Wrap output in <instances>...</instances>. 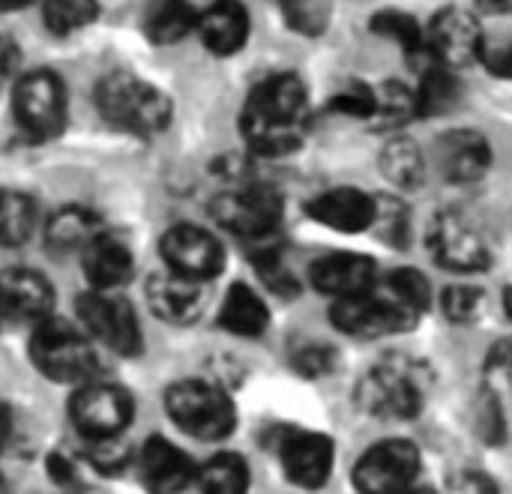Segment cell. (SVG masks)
<instances>
[{
    "mask_svg": "<svg viewBox=\"0 0 512 494\" xmlns=\"http://www.w3.org/2000/svg\"><path fill=\"white\" fill-rule=\"evenodd\" d=\"M432 288L417 270H396L369 291L336 300L330 309L333 324L351 336H390L411 330L429 309Z\"/></svg>",
    "mask_w": 512,
    "mask_h": 494,
    "instance_id": "6da1fadb",
    "label": "cell"
},
{
    "mask_svg": "<svg viewBox=\"0 0 512 494\" xmlns=\"http://www.w3.org/2000/svg\"><path fill=\"white\" fill-rule=\"evenodd\" d=\"M309 120V96L297 75L279 72L252 87L240 132L258 156H285L303 144Z\"/></svg>",
    "mask_w": 512,
    "mask_h": 494,
    "instance_id": "7a4b0ae2",
    "label": "cell"
},
{
    "mask_svg": "<svg viewBox=\"0 0 512 494\" xmlns=\"http://www.w3.org/2000/svg\"><path fill=\"white\" fill-rule=\"evenodd\" d=\"M99 114L129 135H156L171 123V99L132 72H111L96 87Z\"/></svg>",
    "mask_w": 512,
    "mask_h": 494,
    "instance_id": "3957f363",
    "label": "cell"
},
{
    "mask_svg": "<svg viewBox=\"0 0 512 494\" xmlns=\"http://www.w3.org/2000/svg\"><path fill=\"white\" fill-rule=\"evenodd\" d=\"M30 357L45 378L57 384H78V387L93 381L99 363L93 342L78 327L54 318L36 324V333L30 339Z\"/></svg>",
    "mask_w": 512,
    "mask_h": 494,
    "instance_id": "277c9868",
    "label": "cell"
},
{
    "mask_svg": "<svg viewBox=\"0 0 512 494\" xmlns=\"http://www.w3.org/2000/svg\"><path fill=\"white\" fill-rule=\"evenodd\" d=\"M357 399L378 420H411L426 402V375L414 363L387 360L360 381Z\"/></svg>",
    "mask_w": 512,
    "mask_h": 494,
    "instance_id": "5b68a950",
    "label": "cell"
},
{
    "mask_svg": "<svg viewBox=\"0 0 512 494\" xmlns=\"http://www.w3.org/2000/svg\"><path fill=\"white\" fill-rule=\"evenodd\" d=\"M168 417L192 438L222 441L237 426L231 399L207 381H180L165 396Z\"/></svg>",
    "mask_w": 512,
    "mask_h": 494,
    "instance_id": "8992f818",
    "label": "cell"
},
{
    "mask_svg": "<svg viewBox=\"0 0 512 494\" xmlns=\"http://www.w3.org/2000/svg\"><path fill=\"white\" fill-rule=\"evenodd\" d=\"M12 114L27 138L51 141L66 126V90L63 81L48 72L36 69L21 75L12 93Z\"/></svg>",
    "mask_w": 512,
    "mask_h": 494,
    "instance_id": "52a82bcc",
    "label": "cell"
},
{
    "mask_svg": "<svg viewBox=\"0 0 512 494\" xmlns=\"http://www.w3.org/2000/svg\"><path fill=\"white\" fill-rule=\"evenodd\" d=\"M213 219L249 243H264L279 231L282 198L267 186H237L213 201Z\"/></svg>",
    "mask_w": 512,
    "mask_h": 494,
    "instance_id": "ba28073f",
    "label": "cell"
},
{
    "mask_svg": "<svg viewBox=\"0 0 512 494\" xmlns=\"http://www.w3.org/2000/svg\"><path fill=\"white\" fill-rule=\"evenodd\" d=\"M426 243L432 258L456 273H477L492 264L489 240L468 216L456 210H444L432 219Z\"/></svg>",
    "mask_w": 512,
    "mask_h": 494,
    "instance_id": "9c48e42d",
    "label": "cell"
},
{
    "mask_svg": "<svg viewBox=\"0 0 512 494\" xmlns=\"http://www.w3.org/2000/svg\"><path fill=\"white\" fill-rule=\"evenodd\" d=\"M69 414L75 429L93 444L117 441L132 420V396L123 387L90 381L72 396Z\"/></svg>",
    "mask_w": 512,
    "mask_h": 494,
    "instance_id": "30bf717a",
    "label": "cell"
},
{
    "mask_svg": "<svg viewBox=\"0 0 512 494\" xmlns=\"http://www.w3.org/2000/svg\"><path fill=\"white\" fill-rule=\"evenodd\" d=\"M420 474V453L408 441H381L354 465V486L360 494H405Z\"/></svg>",
    "mask_w": 512,
    "mask_h": 494,
    "instance_id": "8fae6325",
    "label": "cell"
},
{
    "mask_svg": "<svg viewBox=\"0 0 512 494\" xmlns=\"http://www.w3.org/2000/svg\"><path fill=\"white\" fill-rule=\"evenodd\" d=\"M78 318L84 330L114 354L132 357L141 351V327L135 309L114 291H90L78 300Z\"/></svg>",
    "mask_w": 512,
    "mask_h": 494,
    "instance_id": "7c38bea8",
    "label": "cell"
},
{
    "mask_svg": "<svg viewBox=\"0 0 512 494\" xmlns=\"http://www.w3.org/2000/svg\"><path fill=\"white\" fill-rule=\"evenodd\" d=\"M486 45V33L474 12L447 6L441 9L426 30V48L435 57V63L447 69H465L480 60Z\"/></svg>",
    "mask_w": 512,
    "mask_h": 494,
    "instance_id": "4fadbf2b",
    "label": "cell"
},
{
    "mask_svg": "<svg viewBox=\"0 0 512 494\" xmlns=\"http://www.w3.org/2000/svg\"><path fill=\"white\" fill-rule=\"evenodd\" d=\"M162 261L171 273H180L195 282H207L222 273L225 252L222 243L198 228V225H177L162 237Z\"/></svg>",
    "mask_w": 512,
    "mask_h": 494,
    "instance_id": "5bb4252c",
    "label": "cell"
},
{
    "mask_svg": "<svg viewBox=\"0 0 512 494\" xmlns=\"http://www.w3.org/2000/svg\"><path fill=\"white\" fill-rule=\"evenodd\" d=\"M54 291L36 270H3L0 273V318L15 324H42L51 318Z\"/></svg>",
    "mask_w": 512,
    "mask_h": 494,
    "instance_id": "9a60e30c",
    "label": "cell"
},
{
    "mask_svg": "<svg viewBox=\"0 0 512 494\" xmlns=\"http://www.w3.org/2000/svg\"><path fill=\"white\" fill-rule=\"evenodd\" d=\"M282 471L294 486L318 489L330 480L333 471V441L315 432H291L279 447Z\"/></svg>",
    "mask_w": 512,
    "mask_h": 494,
    "instance_id": "2e32d148",
    "label": "cell"
},
{
    "mask_svg": "<svg viewBox=\"0 0 512 494\" xmlns=\"http://www.w3.org/2000/svg\"><path fill=\"white\" fill-rule=\"evenodd\" d=\"M138 477L150 494H180L198 477L192 459L165 438H150L138 453Z\"/></svg>",
    "mask_w": 512,
    "mask_h": 494,
    "instance_id": "e0dca14e",
    "label": "cell"
},
{
    "mask_svg": "<svg viewBox=\"0 0 512 494\" xmlns=\"http://www.w3.org/2000/svg\"><path fill=\"white\" fill-rule=\"evenodd\" d=\"M309 216L339 234H360L366 228H375L378 219V201L360 189L342 186L330 189L309 201Z\"/></svg>",
    "mask_w": 512,
    "mask_h": 494,
    "instance_id": "ac0fdd59",
    "label": "cell"
},
{
    "mask_svg": "<svg viewBox=\"0 0 512 494\" xmlns=\"http://www.w3.org/2000/svg\"><path fill=\"white\" fill-rule=\"evenodd\" d=\"M309 279L321 294H327L333 300L363 294L378 282L375 261L366 255H357V252H333V255L318 258L309 267Z\"/></svg>",
    "mask_w": 512,
    "mask_h": 494,
    "instance_id": "d6986e66",
    "label": "cell"
},
{
    "mask_svg": "<svg viewBox=\"0 0 512 494\" xmlns=\"http://www.w3.org/2000/svg\"><path fill=\"white\" fill-rule=\"evenodd\" d=\"M147 303L156 318L168 324H192L204 312V282L180 273H153L147 282Z\"/></svg>",
    "mask_w": 512,
    "mask_h": 494,
    "instance_id": "ffe728a7",
    "label": "cell"
},
{
    "mask_svg": "<svg viewBox=\"0 0 512 494\" xmlns=\"http://www.w3.org/2000/svg\"><path fill=\"white\" fill-rule=\"evenodd\" d=\"M438 165L450 183H477L492 165V147L474 129H453L438 141Z\"/></svg>",
    "mask_w": 512,
    "mask_h": 494,
    "instance_id": "44dd1931",
    "label": "cell"
},
{
    "mask_svg": "<svg viewBox=\"0 0 512 494\" xmlns=\"http://www.w3.org/2000/svg\"><path fill=\"white\" fill-rule=\"evenodd\" d=\"M198 36L207 51L228 57L237 54L249 39V12L237 0H216L198 15Z\"/></svg>",
    "mask_w": 512,
    "mask_h": 494,
    "instance_id": "7402d4cb",
    "label": "cell"
},
{
    "mask_svg": "<svg viewBox=\"0 0 512 494\" xmlns=\"http://www.w3.org/2000/svg\"><path fill=\"white\" fill-rule=\"evenodd\" d=\"M81 267L93 291H117L132 276V252L126 249V243L108 234H99L81 252Z\"/></svg>",
    "mask_w": 512,
    "mask_h": 494,
    "instance_id": "603a6c76",
    "label": "cell"
},
{
    "mask_svg": "<svg viewBox=\"0 0 512 494\" xmlns=\"http://www.w3.org/2000/svg\"><path fill=\"white\" fill-rule=\"evenodd\" d=\"M198 27V12L186 0H144L141 30L153 45H174Z\"/></svg>",
    "mask_w": 512,
    "mask_h": 494,
    "instance_id": "cb8c5ba5",
    "label": "cell"
},
{
    "mask_svg": "<svg viewBox=\"0 0 512 494\" xmlns=\"http://www.w3.org/2000/svg\"><path fill=\"white\" fill-rule=\"evenodd\" d=\"M102 231L99 216L87 207H63L45 225V243L54 252H84Z\"/></svg>",
    "mask_w": 512,
    "mask_h": 494,
    "instance_id": "d4e9b609",
    "label": "cell"
},
{
    "mask_svg": "<svg viewBox=\"0 0 512 494\" xmlns=\"http://www.w3.org/2000/svg\"><path fill=\"white\" fill-rule=\"evenodd\" d=\"M219 324L234 336H261L270 324V312L249 285H234L222 303Z\"/></svg>",
    "mask_w": 512,
    "mask_h": 494,
    "instance_id": "484cf974",
    "label": "cell"
},
{
    "mask_svg": "<svg viewBox=\"0 0 512 494\" xmlns=\"http://www.w3.org/2000/svg\"><path fill=\"white\" fill-rule=\"evenodd\" d=\"M381 171L384 177L399 189H417L426 180V159L417 144L408 138H393L381 153Z\"/></svg>",
    "mask_w": 512,
    "mask_h": 494,
    "instance_id": "4316f807",
    "label": "cell"
},
{
    "mask_svg": "<svg viewBox=\"0 0 512 494\" xmlns=\"http://www.w3.org/2000/svg\"><path fill=\"white\" fill-rule=\"evenodd\" d=\"M195 483L201 494H246L249 468L237 453H219L198 471Z\"/></svg>",
    "mask_w": 512,
    "mask_h": 494,
    "instance_id": "83f0119b",
    "label": "cell"
},
{
    "mask_svg": "<svg viewBox=\"0 0 512 494\" xmlns=\"http://www.w3.org/2000/svg\"><path fill=\"white\" fill-rule=\"evenodd\" d=\"M36 231V204L24 192L0 189V246H21Z\"/></svg>",
    "mask_w": 512,
    "mask_h": 494,
    "instance_id": "f1b7e54d",
    "label": "cell"
},
{
    "mask_svg": "<svg viewBox=\"0 0 512 494\" xmlns=\"http://www.w3.org/2000/svg\"><path fill=\"white\" fill-rule=\"evenodd\" d=\"M414 117H420L417 90L405 87L402 81H384L375 90V114H372V123L378 129H399V126H405Z\"/></svg>",
    "mask_w": 512,
    "mask_h": 494,
    "instance_id": "f546056e",
    "label": "cell"
},
{
    "mask_svg": "<svg viewBox=\"0 0 512 494\" xmlns=\"http://www.w3.org/2000/svg\"><path fill=\"white\" fill-rule=\"evenodd\" d=\"M459 99V81L453 75V69L435 63L420 75L417 84V108L420 117H432V114H444L456 105Z\"/></svg>",
    "mask_w": 512,
    "mask_h": 494,
    "instance_id": "4dcf8cb0",
    "label": "cell"
},
{
    "mask_svg": "<svg viewBox=\"0 0 512 494\" xmlns=\"http://www.w3.org/2000/svg\"><path fill=\"white\" fill-rule=\"evenodd\" d=\"M99 15L96 0H45L42 3V24L54 36H72L93 24Z\"/></svg>",
    "mask_w": 512,
    "mask_h": 494,
    "instance_id": "1f68e13d",
    "label": "cell"
},
{
    "mask_svg": "<svg viewBox=\"0 0 512 494\" xmlns=\"http://www.w3.org/2000/svg\"><path fill=\"white\" fill-rule=\"evenodd\" d=\"M372 30H375L378 36H384V39H393V42L405 51V57H411V60H417L423 51H429V48H426V33H423L420 24H417L408 12H402V9H384V12H378V15L372 18Z\"/></svg>",
    "mask_w": 512,
    "mask_h": 494,
    "instance_id": "d6a6232c",
    "label": "cell"
},
{
    "mask_svg": "<svg viewBox=\"0 0 512 494\" xmlns=\"http://www.w3.org/2000/svg\"><path fill=\"white\" fill-rule=\"evenodd\" d=\"M486 306V294L474 285H453L444 291V312L456 324H471L480 318Z\"/></svg>",
    "mask_w": 512,
    "mask_h": 494,
    "instance_id": "836d02e7",
    "label": "cell"
},
{
    "mask_svg": "<svg viewBox=\"0 0 512 494\" xmlns=\"http://www.w3.org/2000/svg\"><path fill=\"white\" fill-rule=\"evenodd\" d=\"M330 111L345 114V117H360V120L366 117V120H372V114H375V87L360 84V81L345 84L339 93H333Z\"/></svg>",
    "mask_w": 512,
    "mask_h": 494,
    "instance_id": "e575fe53",
    "label": "cell"
},
{
    "mask_svg": "<svg viewBox=\"0 0 512 494\" xmlns=\"http://www.w3.org/2000/svg\"><path fill=\"white\" fill-rule=\"evenodd\" d=\"M279 6L285 9V18L291 21V27H297L303 33H318L327 24L324 0H282Z\"/></svg>",
    "mask_w": 512,
    "mask_h": 494,
    "instance_id": "d590c367",
    "label": "cell"
},
{
    "mask_svg": "<svg viewBox=\"0 0 512 494\" xmlns=\"http://www.w3.org/2000/svg\"><path fill=\"white\" fill-rule=\"evenodd\" d=\"M480 63L495 72L498 78H512V36H498V39H486Z\"/></svg>",
    "mask_w": 512,
    "mask_h": 494,
    "instance_id": "8d00e7d4",
    "label": "cell"
},
{
    "mask_svg": "<svg viewBox=\"0 0 512 494\" xmlns=\"http://www.w3.org/2000/svg\"><path fill=\"white\" fill-rule=\"evenodd\" d=\"M453 494H498V486L483 474H462L453 486Z\"/></svg>",
    "mask_w": 512,
    "mask_h": 494,
    "instance_id": "74e56055",
    "label": "cell"
},
{
    "mask_svg": "<svg viewBox=\"0 0 512 494\" xmlns=\"http://www.w3.org/2000/svg\"><path fill=\"white\" fill-rule=\"evenodd\" d=\"M18 60H21V54H18L15 42L9 36H0V84L15 72Z\"/></svg>",
    "mask_w": 512,
    "mask_h": 494,
    "instance_id": "f35d334b",
    "label": "cell"
},
{
    "mask_svg": "<svg viewBox=\"0 0 512 494\" xmlns=\"http://www.w3.org/2000/svg\"><path fill=\"white\" fill-rule=\"evenodd\" d=\"M492 366H495V369H501V372L507 375V381H510V387H512V345H501V348L495 351Z\"/></svg>",
    "mask_w": 512,
    "mask_h": 494,
    "instance_id": "ab89813d",
    "label": "cell"
},
{
    "mask_svg": "<svg viewBox=\"0 0 512 494\" xmlns=\"http://www.w3.org/2000/svg\"><path fill=\"white\" fill-rule=\"evenodd\" d=\"M477 6L489 15H512V0H477Z\"/></svg>",
    "mask_w": 512,
    "mask_h": 494,
    "instance_id": "60d3db41",
    "label": "cell"
},
{
    "mask_svg": "<svg viewBox=\"0 0 512 494\" xmlns=\"http://www.w3.org/2000/svg\"><path fill=\"white\" fill-rule=\"evenodd\" d=\"M6 438H9V414H6V408L0 405V450H3V444H6Z\"/></svg>",
    "mask_w": 512,
    "mask_h": 494,
    "instance_id": "b9f144b4",
    "label": "cell"
},
{
    "mask_svg": "<svg viewBox=\"0 0 512 494\" xmlns=\"http://www.w3.org/2000/svg\"><path fill=\"white\" fill-rule=\"evenodd\" d=\"M30 0H0V12H12V9H21L27 6Z\"/></svg>",
    "mask_w": 512,
    "mask_h": 494,
    "instance_id": "7bdbcfd3",
    "label": "cell"
},
{
    "mask_svg": "<svg viewBox=\"0 0 512 494\" xmlns=\"http://www.w3.org/2000/svg\"><path fill=\"white\" fill-rule=\"evenodd\" d=\"M504 309H507V315H510V321H512V288L504 291Z\"/></svg>",
    "mask_w": 512,
    "mask_h": 494,
    "instance_id": "ee69618b",
    "label": "cell"
},
{
    "mask_svg": "<svg viewBox=\"0 0 512 494\" xmlns=\"http://www.w3.org/2000/svg\"><path fill=\"white\" fill-rule=\"evenodd\" d=\"M405 494H435L432 489H411V492H405Z\"/></svg>",
    "mask_w": 512,
    "mask_h": 494,
    "instance_id": "f6af8a7d",
    "label": "cell"
},
{
    "mask_svg": "<svg viewBox=\"0 0 512 494\" xmlns=\"http://www.w3.org/2000/svg\"><path fill=\"white\" fill-rule=\"evenodd\" d=\"M0 494H3V483H0Z\"/></svg>",
    "mask_w": 512,
    "mask_h": 494,
    "instance_id": "bcb514c9",
    "label": "cell"
},
{
    "mask_svg": "<svg viewBox=\"0 0 512 494\" xmlns=\"http://www.w3.org/2000/svg\"><path fill=\"white\" fill-rule=\"evenodd\" d=\"M279 3H282V0H279Z\"/></svg>",
    "mask_w": 512,
    "mask_h": 494,
    "instance_id": "7dc6e473",
    "label": "cell"
}]
</instances>
